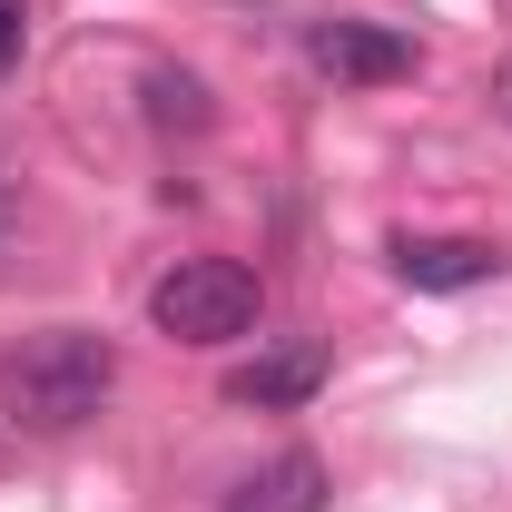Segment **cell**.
<instances>
[{
    "instance_id": "obj_7",
    "label": "cell",
    "mask_w": 512,
    "mask_h": 512,
    "mask_svg": "<svg viewBox=\"0 0 512 512\" xmlns=\"http://www.w3.org/2000/svg\"><path fill=\"white\" fill-rule=\"evenodd\" d=\"M148 119L158 128H207L217 119V109H207V79H197V69H158V79H148Z\"/></svg>"
},
{
    "instance_id": "obj_5",
    "label": "cell",
    "mask_w": 512,
    "mask_h": 512,
    "mask_svg": "<svg viewBox=\"0 0 512 512\" xmlns=\"http://www.w3.org/2000/svg\"><path fill=\"white\" fill-rule=\"evenodd\" d=\"M316 384H325V355H316V345H286V355L227 365V404H247V414H286V404H306Z\"/></svg>"
},
{
    "instance_id": "obj_1",
    "label": "cell",
    "mask_w": 512,
    "mask_h": 512,
    "mask_svg": "<svg viewBox=\"0 0 512 512\" xmlns=\"http://www.w3.org/2000/svg\"><path fill=\"white\" fill-rule=\"evenodd\" d=\"M119 394V345L89 325H40L0 355V414L20 434H79Z\"/></svg>"
},
{
    "instance_id": "obj_6",
    "label": "cell",
    "mask_w": 512,
    "mask_h": 512,
    "mask_svg": "<svg viewBox=\"0 0 512 512\" xmlns=\"http://www.w3.org/2000/svg\"><path fill=\"white\" fill-rule=\"evenodd\" d=\"M217 512H325V463L316 453H276V463L237 473V493Z\"/></svg>"
},
{
    "instance_id": "obj_4",
    "label": "cell",
    "mask_w": 512,
    "mask_h": 512,
    "mask_svg": "<svg viewBox=\"0 0 512 512\" xmlns=\"http://www.w3.org/2000/svg\"><path fill=\"white\" fill-rule=\"evenodd\" d=\"M394 276L424 286V296H463V286L503 276V247L493 237H394Z\"/></svg>"
},
{
    "instance_id": "obj_9",
    "label": "cell",
    "mask_w": 512,
    "mask_h": 512,
    "mask_svg": "<svg viewBox=\"0 0 512 512\" xmlns=\"http://www.w3.org/2000/svg\"><path fill=\"white\" fill-rule=\"evenodd\" d=\"M503 119H512V69H503Z\"/></svg>"
},
{
    "instance_id": "obj_2",
    "label": "cell",
    "mask_w": 512,
    "mask_h": 512,
    "mask_svg": "<svg viewBox=\"0 0 512 512\" xmlns=\"http://www.w3.org/2000/svg\"><path fill=\"white\" fill-rule=\"evenodd\" d=\"M266 306V286H256V266L237 256H178L158 286H148V325L158 335H178V345H237Z\"/></svg>"
},
{
    "instance_id": "obj_3",
    "label": "cell",
    "mask_w": 512,
    "mask_h": 512,
    "mask_svg": "<svg viewBox=\"0 0 512 512\" xmlns=\"http://www.w3.org/2000/svg\"><path fill=\"white\" fill-rule=\"evenodd\" d=\"M306 50H316V69L355 79V89L414 79V40H404V30H384V20H316V30H306Z\"/></svg>"
},
{
    "instance_id": "obj_8",
    "label": "cell",
    "mask_w": 512,
    "mask_h": 512,
    "mask_svg": "<svg viewBox=\"0 0 512 512\" xmlns=\"http://www.w3.org/2000/svg\"><path fill=\"white\" fill-rule=\"evenodd\" d=\"M20 40H30V10H20V0H0V69H20Z\"/></svg>"
}]
</instances>
